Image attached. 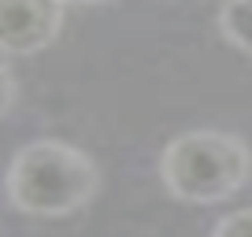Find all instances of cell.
<instances>
[{
    "label": "cell",
    "mask_w": 252,
    "mask_h": 237,
    "mask_svg": "<svg viewBox=\"0 0 252 237\" xmlns=\"http://www.w3.org/2000/svg\"><path fill=\"white\" fill-rule=\"evenodd\" d=\"M67 8H96V4H108V0H63Z\"/></svg>",
    "instance_id": "52a82bcc"
},
{
    "label": "cell",
    "mask_w": 252,
    "mask_h": 237,
    "mask_svg": "<svg viewBox=\"0 0 252 237\" xmlns=\"http://www.w3.org/2000/svg\"><path fill=\"white\" fill-rule=\"evenodd\" d=\"M215 234L219 237H249L252 234V207H241V211H230L226 219H219Z\"/></svg>",
    "instance_id": "5b68a950"
},
{
    "label": "cell",
    "mask_w": 252,
    "mask_h": 237,
    "mask_svg": "<svg viewBox=\"0 0 252 237\" xmlns=\"http://www.w3.org/2000/svg\"><path fill=\"white\" fill-rule=\"evenodd\" d=\"M0 78H4V115H11V108H15V74H11V63H4V71H0Z\"/></svg>",
    "instance_id": "8992f818"
},
{
    "label": "cell",
    "mask_w": 252,
    "mask_h": 237,
    "mask_svg": "<svg viewBox=\"0 0 252 237\" xmlns=\"http://www.w3.org/2000/svg\"><path fill=\"white\" fill-rule=\"evenodd\" d=\"M252 174V152L226 130H189L167 141L159 178L182 204H222Z\"/></svg>",
    "instance_id": "7a4b0ae2"
},
{
    "label": "cell",
    "mask_w": 252,
    "mask_h": 237,
    "mask_svg": "<svg viewBox=\"0 0 252 237\" xmlns=\"http://www.w3.org/2000/svg\"><path fill=\"white\" fill-rule=\"evenodd\" d=\"M219 33L230 48L252 56V0H222Z\"/></svg>",
    "instance_id": "277c9868"
},
{
    "label": "cell",
    "mask_w": 252,
    "mask_h": 237,
    "mask_svg": "<svg viewBox=\"0 0 252 237\" xmlns=\"http://www.w3.org/2000/svg\"><path fill=\"white\" fill-rule=\"evenodd\" d=\"M63 0H0V48L8 59L37 56L63 30Z\"/></svg>",
    "instance_id": "3957f363"
},
{
    "label": "cell",
    "mask_w": 252,
    "mask_h": 237,
    "mask_svg": "<svg viewBox=\"0 0 252 237\" xmlns=\"http://www.w3.org/2000/svg\"><path fill=\"white\" fill-rule=\"evenodd\" d=\"M100 189V171L82 148L56 137L30 141L8 163V200L33 219H67L89 207Z\"/></svg>",
    "instance_id": "6da1fadb"
}]
</instances>
